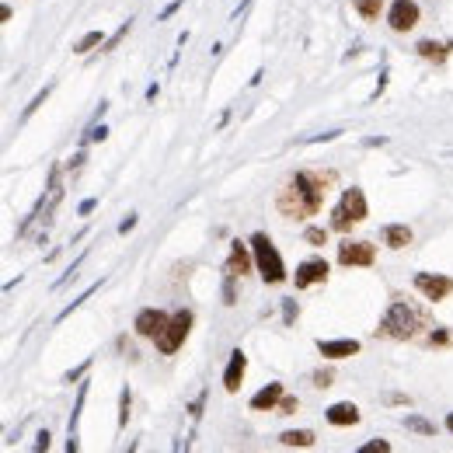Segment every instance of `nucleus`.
Here are the masks:
<instances>
[{
    "label": "nucleus",
    "instance_id": "nucleus-26",
    "mask_svg": "<svg viewBox=\"0 0 453 453\" xmlns=\"http://www.w3.org/2000/svg\"><path fill=\"white\" fill-rule=\"evenodd\" d=\"M328 234H331V226H317V223H310L307 231H304V241H307L310 248H324V244H328Z\"/></svg>",
    "mask_w": 453,
    "mask_h": 453
},
{
    "label": "nucleus",
    "instance_id": "nucleus-5",
    "mask_svg": "<svg viewBox=\"0 0 453 453\" xmlns=\"http://www.w3.org/2000/svg\"><path fill=\"white\" fill-rule=\"evenodd\" d=\"M419 21H422V8L415 0H390V8H387V28L390 32L408 35Z\"/></svg>",
    "mask_w": 453,
    "mask_h": 453
},
{
    "label": "nucleus",
    "instance_id": "nucleus-10",
    "mask_svg": "<svg viewBox=\"0 0 453 453\" xmlns=\"http://www.w3.org/2000/svg\"><path fill=\"white\" fill-rule=\"evenodd\" d=\"M251 268H255L251 241H248V244H244V241H231V255H226V262H223V275H238V279H244Z\"/></svg>",
    "mask_w": 453,
    "mask_h": 453
},
{
    "label": "nucleus",
    "instance_id": "nucleus-20",
    "mask_svg": "<svg viewBox=\"0 0 453 453\" xmlns=\"http://www.w3.org/2000/svg\"><path fill=\"white\" fill-rule=\"evenodd\" d=\"M352 11L363 21H380V14L387 11V0H352Z\"/></svg>",
    "mask_w": 453,
    "mask_h": 453
},
{
    "label": "nucleus",
    "instance_id": "nucleus-19",
    "mask_svg": "<svg viewBox=\"0 0 453 453\" xmlns=\"http://www.w3.org/2000/svg\"><path fill=\"white\" fill-rule=\"evenodd\" d=\"M317 443V436L310 429H286V432H279V446H286V450H310Z\"/></svg>",
    "mask_w": 453,
    "mask_h": 453
},
{
    "label": "nucleus",
    "instance_id": "nucleus-47",
    "mask_svg": "<svg viewBox=\"0 0 453 453\" xmlns=\"http://www.w3.org/2000/svg\"><path fill=\"white\" fill-rule=\"evenodd\" d=\"M443 425H446V432L453 436V412H446V419H443Z\"/></svg>",
    "mask_w": 453,
    "mask_h": 453
},
{
    "label": "nucleus",
    "instance_id": "nucleus-8",
    "mask_svg": "<svg viewBox=\"0 0 453 453\" xmlns=\"http://www.w3.org/2000/svg\"><path fill=\"white\" fill-rule=\"evenodd\" d=\"M328 275H331V265L324 258H307L293 272V286L297 290H310V286H317V282H328Z\"/></svg>",
    "mask_w": 453,
    "mask_h": 453
},
{
    "label": "nucleus",
    "instance_id": "nucleus-44",
    "mask_svg": "<svg viewBox=\"0 0 453 453\" xmlns=\"http://www.w3.org/2000/svg\"><path fill=\"white\" fill-rule=\"evenodd\" d=\"M157 94H160V84H150L147 87V101H157Z\"/></svg>",
    "mask_w": 453,
    "mask_h": 453
},
{
    "label": "nucleus",
    "instance_id": "nucleus-41",
    "mask_svg": "<svg viewBox=\"0 0 453 453\" xmlns=\"http://www.w3.org/2000/svg\"><path fill=\"white\" fill-rule=\"evenodd\" d=\"M84 160H87V157H84V147H81V150H77V154H74V157L67 160V167H70V171H77V167H81Z\"/></svg>",
    "mask_w": 453,
    "mask_h": 453
},
{
    "label": "nucleus",
    "instance_id": "nucleus-22",
    "mask_svg": "<svg viewBox=\"0 0 453 453\" xmlns=\"http://www.w3.org/2000/svg\"><path fill=\"white\" fill-rule=\"evenodd\" d=\"M101 286H105V279H98V282H91V286H87V290H84V293H81L77 300H70V304H67V307H63L60 314H56V324H63V321H67V317H70V314H74V310H77V307H81L84 300H91V297H94V293H98Z\"/></svg>",
    "mask_w": 453,
    "mask_h": 453
},
{
    "label": "nucleus",
    "instance_id": "nucleus-38",
    "mask_svg": "<svg viewBox=\"0 0 453 453\" xmlns=\"http://www.w3.org/2000/svg\"><path fill=\"white\" fill-rule=\"evenodd\" d=\"M331 380H335V377H331V370H317V373H314V387H321V390H324V387H331Z\"/></svg>",
    "mask_w": 453,
    "mask_h": 453
},
{
    "label": "nucleus",
    "instance_id": "nucleus-18",
    "mask_svg": "<svg viewBox=\"0 0 453 453\" xmlns=\"http://www.w3.org/2000/svg\"><path fill=\"white\" fill-rule=\"evenodd\" d=\"M87 387H91V380H84V383L77 387V405H74V415H70V425H67V453H77V450H81V443H77V422H81V408H84V401H87Z\"/></svg>",
    "mask_w": 453,
    "mask_h": 453
},
{
    "label": "nucleus",
    "instance_id": "nucleus-12",
    "mask_svg": "<svg viewBox=\"0 0 453 453\" xmlns=\"http://www.w3.org/2000/svg\"><path fill=\"white\" fill-rule=\"evenodd\" d=\"M338 209H342L352 223H363L366 216H370V206H366V192L359 189V185H352V189H342V199H338Z\"/></svg>",
    "mask_w": 453,
    "mask_h": 453
},
{
    "label": "nucleus",
    "instance_id": "nucleus-33",
    "mask_svg": "<svg viewBox=\"0 0 453 453\" xmlns=\"http://www.w3.org/2000/svg\"><path fill=\"white\" fill-rule=\"evenodd\" d=\"M297 317H300V304H297L293 297H286V300H282V324L293 328V324H297Z\"/></svg>",
    "mask_w": 453,
    "mask_h": 453
},
{
    "label": "nucleus",
    "instance_id": "nucleus-2",
    "mask_svg": "<svg viewBox=\"0 0 453 453\" xmlns=\"http://www.w3.org/2000/svg\"><path fill=\"white\" fill-rule=\"evenodd\" d=\"M429 331V317L419 304L405 300V297H394L377 324V338H390V342H415V338Z\"/></svg>",
    "mask_w": 453,
    "mask_h": 453
},
{
    "label": "nucleus",
    "instance_id": "nucleus-1",
    "mask_svg": "<svg viewBox=\"0 0 453 453\" xmlns=\"http://www.w3.org/2000/svg\"><path fill=\"white\" fill-rule=\"evenodd\" d=\"M335 182H338L335 171H310V167L293 171L275 192V213L282 220H310V216H317L321 206H324V196H328V189Z\"/></svg>",
    "mask_w": 453,
    "mask_h": 453
},
{
    "label": "nucleus",
    "instance_id": "nucleus-15",
    "mask_svg": "<svg viewBox=\"0 0 453 453\" xmlns=\"http://www.w3.org/2000/svg\"><path fill=\"white\" fill-rule=\"evenodd\" d=\"M282 394H286V387H282L279 380H272V383H265L262 390L251 394L248 408H251V412H275V405L282 401Z\"/></svg>",
    "mask_w": 453,
    "mask_h": 453
},
{
    "label": "nucleus",
    "instance_id": "nucleus-42",
    "mask_svg": "<svg viewBox=\"0 0 453 453\" xmlns=\"http://www.w3.org/2000/svg\"><path fill=\"white\" fill-rule=\"evenodd\" d=\"M202 405H206V390L199 394V398L192 401V408H189V412H192V419H199V415H202Z\"/></svg>",
    "mask_w": 453,
    "mask_h": 453
},
{
    "label": "nucleus",
    "instance_id": "nucleus-9",
    "mask_svg": "<svg viewBox=\"0 0 453 453\" xmlns=\"http://www.w3.org/2000/svg\"><path fill=\"white\" fill-rule=\"evenodd\" d=\"M167 321H171V314H167V310H160V307H143V310H136V317H133V331H136L140 338H157V335L167 328Z\"/></svg>",
    "mask_w": 453,
    "mask_h": 453
},
{
    "label": "nucleus",
    "instance_id": "nucleus-40",
    "mask_svg": "<svg viewBox=\"0 0 453 453\" xmlns=\"http://www.w3.org/2000/svg\"><path fill=\"white\" fill-rule=\"evenodd\" d=\"M182 4H185V0H171V4H167V8H164V11L157 14V21H167V18H171V14H175V11H178Z\"/></svg>",
    "mask_w": 453,
    "mask_h": 453
},
{
    "label": "nucleus",
    "instance_id": "nucleus-45",
    "mask_svg": "<svg viewBox=\"0 0 453 453\" xmlns=\"http://www.w3.org/2000/svg\"><path fill=\"white\" fill-rule=\"evenodd\" d=\"M84 238H87V226H84V231H77V234H74V238H70V244H81V241H84Z\"/></svg>",
    "mask_w": 453,
    "mask_h": 453
},
{
    "label": "nucleus",
    "instance_id": "nucleus-4",
    "mask_svg": "<svg viewBox=\"0 0 453 453\" xmlns=\"http://www.w3.org/2000/svg\"><path fill=\"white\" fill-rule=\"evenodd\" d=\"M192 324H196V314H192L189 307H178V310L171 314V321H167V328L154 338L157 352H160V356H175V352L185 346V338H189Z\"/></svg>",
    "mask_w": 453,
    "mask_h": 453
},
{
    "label": "nucleus",
    "instance_id": "nucleus-13",
    "mask_svg": "<svg viewBox=\"0 0 453 453\" xmlns=\"http://www.w3.org/2000/svg\"><path fill=\"white\" fill-rule=\"evenodd\" d=\"M244 373H248V356H244V349H234L231 359H226V370H223V390L238 394L244 383Z\"/></svg>",
    "mask_w": 453,
    "mask_h": 453
},
{
    "label": "nucleus",
    "instance_id": "nucleus-37",
    "mask_svg": "<svg viewBox=\"0 0 453 453\" xmlns=\"http://www.w3.org/2000/svg\"><path fill=\"white\" fill-rule=\"evenodd\" d=\"M98 209V196H91V199H84L81 206H77V216H91Z\"/></svg>",
    "mask_w": 453,
    "mask_h": 453
},
{
    "label": "nucleus",
    "instance_id": "nucleus-25",
    "mask_svg": "<svg viewBox=\"0 0 453 453\" xmlns=\"http://www.w3.org/2000/svg\"><path fill=\"white\" fill-rule=\"evenodd\" d=\"M405 429L408 432H419V436H436V422L422 419V415H405Z\"/></svg>",
    "mask_w": 453,
    "mask_h": 453
},
{
    "label": "nucleus",
    "instance_id": "nucleus-36",
    "mask_svg": "<svg viewBox=\"0 0 453 453\" xmlns=\"http://www.w3.org/2000/svg\"><path fill=\"white\" fill-rule=\"evenodd\" d=\"M387 450H390V443H387V439H373V443H366L359 453H387Z\"/></svg>",
    "mask_w": 453,
    "mask_h": 453
},
{
    "label": "nucleus",
    "instance_id": "nucleus-34",
    "mask_svg": "<svg viewBox=\"0 0 453 453\" xmlns=\"http://www.w3.org/2000/svg\"><path fill=\"white\" fill-rule=\"evenodd\" d=\"M293 412H300V398L297 394H282V401L275 405V415H293Z\"/></svg>",
    "mask_w": 453,
    "mask_h": 453
},
{
    "label": "nucleus",
    "instance_id": "nucleus-39",
    "mask_svg": "<svg viewBox=\"0 0 453 453\" xmlns=\"http://www.w3.org/2000/svg\"><path fill=\"white\" fill-rule=\"evenodd\" d=\"M136 223H140V216H136V213H129V216H126V220H123V223H119V234H123V238H126V234H129V231H133V226H136Z\"/></svg>",
    "mask_w": 453,
    "mask_h": 453
},
{
    "label": "nucleus",
    "instance_id": "nucleus-27",
    "mask_svg": "<svg viewBox=\"0 0 453 453\" xmlns=\"http://www.w3.org/2000/svg\"><path fill=\"white\" fill-rule=\"evenodd\" d=\"M129 28H133V18H126V21H123V25H119L116 32H112V35L105 39V45H101V52H116V49H119V42H123V39L129 35Z\"/></svg>",
    "mask_w": 453,
    "mask_h": 453
},
{
    "label": "nucleus",
    "instance_id": "nucleus-14",
    "mask_svg": "<svg viewBox=\"0 0 453 453\" xmlns=\"http://www.w3.org/2000/svg\"><path fill=\"white\" fill-rule=\"evenodd\" d=\"M324 419H328V425H335V429H349V425H359L363 412H359V405H352V401H335V405L324 408Z\"/></svg>",
    "mask_w": 453,
    "mask_h": 453
},
{
    "label": "nucleus",
    "instance_id": "nucleus-3",
    "mask_svg": "<svg viewBox=\"0 0 453 453\" xmlns=\"http://www.w3.org/2000/svg\"><path fill=\"white\" fill-rule=\"evenodd\" d=\"M251 251H255V268H258V275H262L265 286H279V282H286V279H290L286 262H282L279 248L272 244V238H268L265 231L251 234Z\"/></svg>",
    "mask_w": 453,
    "mask_h": 453
},
{
    "label": "nucleus",
    "instance_id": "nucleus-28",
    "mask_svg": "<svg viewBox=\"0 0 453 453\" xmlns=\"http://www.w3.org/2000/svg\"><path fill=\"white\" fill-rule=\"evenodd\" d=\"M101 140H108V126H105V123H87V129L81 133V147L101 143Z\"/></svg>",
    "mask_w": 453,
    "mask_h": 453
},
{
    "label": "nucleus",
    "instance_id": "nucleus-29",
    "mask_svg": "<svg viewBox=\"0 0 453 453\" xmlns=\"http://www.w3.org/2000/svg\"><path fill=\"white\" fill-rule=\"evenodd\" d=\"M129 408H133V390H129V383L119 390V432L129 425Z\"/></svg>",
    "mask_w": 453,
    "mask_h": 453
},
{
    "label": "nucleus",
    "instance_id": "nucleus-32",
    "mask_svg": "<svg viewBox=\"0 0 453 453\" xmlns=\"http://www.w3.org/2000/svg\"><path fill=\"white\" fill-rule=\"evenodd\" d=\"M84 258H87V251H81V255L74 258V265H70V268H67V272H63L60 279H56V282H52V293H56V290H63V286H67V282H70V279L77 275V268L84 265Z\"/></svg>",
    "mask_w": 453,
    "mask_h": 453
},
{
    "label": "nucleus",
    "instance_id": "nucleus-24",
    "mask_svg": "<svg viewBox=\"0 0 453 453\" xmlns=\"http://www.w3.org/2000/svg\"><path fill=\"white\" fill-rule=\"evenodd\" d=\"M98 45H105V32H87V35H81V39L74 42V52H77V56H87V52L98 49Z\"/></svg>",
    "mask_w": 453,
    "mask_h": 453
},
{
    "label": "nucleus",
    "instance_id": "nucleus-35",
    "mask_svg": "<svg viewBox=\"0 0 453 453\" xmlns=\"http://www.w3.org/2000/svg\"><path fill=\"white\" fill-rule=\"evenodd\" d=\"M87 366H91V359H84L81 366H74L70 373H63V383H77V380H81V377L87 373Z\"/></svg>",
    "mask_w": 453,
    "mask_h": 453
},
{
    "label": "nucleus",
    "instance_id": "nucleus-16",
    "mask_svg": "<svg viewBox=\"0 0 453 453\" xmlns=\"http://www.w3.org/2000/svg\"><path fill=\"white\" fill-rule=\"evenodd\" d=\"M380 238H383V244H387L390 251H405V248H412L415 231H412L408 223H387L383 231H380Z\"/></svg>",
    "mask_w": 453,
    "mask_h": 453
},
{
    "label": "nucleus",
    "instance_id": "nucleus-11",
    "mask_svg": "<svg viewBox=\"0 0 453 453\" xmlns=\"http://www.w3.org/2000/svg\"><path fill=\"white\" fill-rule=\"evenodd\" d=\"M314 346L324 359H352L363 352V342H356V338H317Z\"/></svg>",
    "mask_w": 453,
    "mask_h": 453
},
{
    "label": "nucleus",
    "instance_id": "nucleus-43",
    "mask_svg": "<svg viewBox=\"0 0 453 453\" xmlns=\"http://www.w3.org/2000/svg\"><path fill=\"white\" fill-rule=\"evenodd\" d=\"M49 439H52V436H49V432L42 429V432L35 436V450H39V453H42V450H49Z\"/></svg>",
    "mask_w": 453,
    "mask_h": 453
},
{
    "label": "nucleus",
    "instance_id": "nucleus-17",
    "mask_svg": "<svg viewBox=\"0 0 453 453\" xmlns=\"http://www.w3.org/2000/svg\"><path fill=\"white\" fill-rule=\"evenodd\" d=\"M415 52L422 56L425 63H436V67H443V63L450 60V52H453V42H436V39H422V42H415Z\"/></svg>",
    "mask_w": 453,
    "mask_h": 453
},
{
    "label": "nucleus",
    "instance_id": "nucleus-46",
    "mask_svg": "<svg viewBox=\"0 0 453 453\" xmlns=\"http://www.w3.org/2000/svg\"><path fill=\"white\" fill-rule=\"evenodd\" d=\"M262 77H265V70H255V74H251V81H248V84H251V87H255V84H262Z\"/></svg>",
    "mask_w": 453,
    "mask_h": 453
},
{
    "label": "nucleus",
    "instance_id": "nucleus-21",
    "mask_svg": "<svg viewBox=\"0 0 453 453\" xmlns=\"http://www.w3.org/2000/svg\"><path fill=\"white\" fill-rule=\"evenodd\" d=\"M425 346H429V349H450V346H453V328H446V324L429 328V331H425Z\"/></svg>",
    "mask_w": 453,
    "mask_h": 453
},
{
    "label": "nucleus",
    "instance_id": "nucleus-31",
    "mask_svg": "<svg viewBox=\"0 0 453 453\" xmlns=\"http://www.w3.org/2000/svg\"><path fill=\"white\" fill-rule=\"evenodd\" d=\"M328 226H331V231H338V234H349L356 223H352V220H349V216H346L342 209L335 206V209H331V223H328Z\"/></svg>",
    "mask_w": 453,
    "mask_h": 453
},
{
    "label": "nucleus",
    "instance_id": "nucleus-7",
    "mask_svg": "<svg viewBox=\"0 0 453 453\" xmlns=\"http://www.w3.org/2000/svg\"><path fill=\"white\" fill-rule=\"evenodd\" d=\"M415 290L429 300V304H443L453 293V275L443 272H415Z\"/></svg>",
    "mask_w": 453,
    "mask_h": 453
},
{
    "label": "nucleus",
    "instance_id": "nucleus-23",
    "mask_svg": "<svg viewBox=\"0 0 453 453\" xmlns=\"http://www.w3.org/2000/svg\"><path fill=\"white\" fill-rule=\"evenodd\" d=\"M52 87H56V84H45V87H42V91H39V94H35V98H32V101L25 105V112H21V116H18V126H25V123H28V119L35 116V112H39V108L45 105V98L52 94Z\"/></svg>",
    "mask_w": 453,
    "mask_h": 453
},
{
    "label": "nucleus",
    "instance_id": "nucleus-30",
    "mask_svg": "<svg viewBox=\"0 0 453 453\" xmlns=\"http://www.w3.org/2000/svg\"><path fill=\"white\" fill-rule=\"evenodd\" d=\"M220 297H223V307H234L238 304V275H223Z\"/></svg>",
    "mask_w": 453,
    "mask_h": 453
},
{
    "label": "nucleus",
    "instance_id": "nucleus-6",
    "mask_svg": "<svg viewBox=\"0 0 453 453\" xmlns=\"http://www.w3.org/2000/svg\"><path fill=\"white\" fill-rule=\"evenodd\" d=\"M377 262V244L373 241H352L346 238L342 244H338V265L346 268H370Z\"/></svg>",
    "mask_w": 453,
    "mask_h": 453
}]
</instances>
